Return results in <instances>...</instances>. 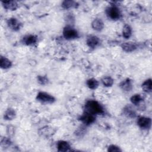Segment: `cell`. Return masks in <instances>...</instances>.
<instances>
[{"label":"cell","instance_id":"cell-1","mask_svg":"<svg viewBox=\"0 0 152 152\" xmlns=\"http://www.w3.org/2000/svg\"><path fill=\"white\" fill-rule=\"evenodd\" d=\"M85 110L86 113L92 115L102 114L103 113V109L99 103L95 100H88L85 104Z\"/></svg>","mask_w":152,"mask_h":152},{"label":"cell","instance_id":"cell-2","mask_svg":"<svg viewBox=\"0 0 152 152\" xmlns=\"http://www.w3.org/2000/svg\"><path fill=\"white\" fill-rule=\"evenodd\" d=\"M36 99L38 101L43 103H46V104L52 103L55 100V99L53 96H52L51 94L48 93L43 92V91H40L37 94Z\"/></svg>","mask_w":152,"mask_h":152},{"label":"cell","instance_id":"cell-3","mask_svg":"<svg viewBox=\"0 0 152 152\" xmlns=\"http://www.w3.org/2000/svg\"><path fill=\"white\" fill-rule=\"evenodd\" d=\"M63 36L66 39L71 40L76 39L78 36L77 31L71 26H66L63 30Z\"/></svg>","mask_w":152,"mask_h":152},{"label":"cell","instance_id":"cell-4","mask_svg":"<svg viewBox=\"0 0 152 152\" xmlns=\"http://www.w3.org/2000/svg\"><path fill=\"white\" fill-rule=\"evenodd\" d=\"M106 15L112 20H118L121 17V12L115 6H111L108 7L106 10Z\"/></svg>","mask_w":152,"mask_h":152},{"label":"cell","instance_id":"cell-5","mask_svg":"<svg viewBox=\"0 0 152 152\" xmlns=\"http://www.w3.org/2000/svg\"><path fill=\"white\" fill-rule=\"evenodd\" d=\"M138 125L142 129H149L151 125V119L148 117L140 116L137 120Z\"/></svg>","mask_w":152,"mask_h":152},{"label":"cell","instance_id":"cell-6","mask_svg":"<svg viewBox=\"0 0 152 152\" xmlns=\"http://www.w3.org/2000/svg\"><path fill=\"white\" fill-rule=\"evenodd\" d=\"M8 26L12 30L17 31L21 27V23L15 18H10L7 21Z\"/></svg>","mask_w":152,"mask_h":152},{"label":"cell","instance_id":"cell-7","mask_svg":"<svg viewBox=\"0 0 152 152\" xmlns=\"http://www.w3.org/2000/svg\"><path fill=\"white\" fill-rule=\"evenodd\" d=\"M95 119L96 118L94 115L86 112L80 118V120L86 125H90L93 123L95 121Z\"/></svg>","mask_w":152,"mask_h":152},{"label":"cell","instance_id":"cell-8","mask_svg":"<svg viewBox=\"0 0 152 152\" xmlns=\"http://www.w3.org/2000/svg\"><path fill=\"white\" fill-rule=\"evenodd\" d=\"M37 41V38L36 36L29 34L24 36L23 39V42L26 45H33L36 43Z\"/></svg>","mask_w":152,"mask_h":152},{"label":"cell","instance_id":"cell-9","mask_svg":"<svg viewBox=\"0 0 152 152\" xmlns=\"http://www.w3.org/2000/svg\"><path fill=\"white\" fill-rule=\"evenodd\" d=\"M100 43L99 39L96 36H91L87 39V45L91 48H96Z\"/></svg>","mask_w":152,"mask_h":152},{"label":"cell","instance_id":"cell-10","mask_svg":"<svg viewBox=\"0 0 152 152\" xmlns=\"http://www.w3.org/2000/svg\"><path fill=\"white\" fill-rule=\"evenodd\" d=\"M2 4L5 9L8 10H15L17 8V3L14 1H4Z\"/></svg>","mask_w":152,"mask_h":152},{"label":"cell","instance_id":"cell-11","mask_svg":"<svg viewBox=\"0 0 152 152\" xmlns=\"http://www.w3.org/2000/svg\"><path fill=\"white\" fill-rule=\"evenodd\" d=\"M91 26L94 30L96 31H101L103 28L104 24L100 18H96L93 21Z\"/></svg>","mask_w":152,"mask_h":152},{"label":"cell","instance_id":"cell-12","mask_svg":"<svg viewBox=\"0 0 152 152\" xmlns=\"http://www.w3.org/2000/svg\"><path fill=\"white\" fill-rule=\"evenodd\" d=\"M57 148L59 151H67L70 149V145L65 141H59L57 143Z\"/></svg>","mask_w":152,"mask_h":152},{"label":"cell","instance_id":"cell-13","mask_svg":"<svg viewBox=\"0 0 152 152\" xmlns=\"http://www.w3.org/2000/svg\"><path fill=\"white\" fill-rule=\"evenodd\" d=\"M120 87L121 88L126 91H130L132 88V81L129 79L126 78L124 81H123L121 84H120Z\"/></svg>","mask_w":152,"mask_h":152},{"label":"cell","instance_id":"cell-14","mask_svg":"<svg viewBox=\"0 0 152 152\" xmlns=\"http://www.w3.org/2000/svg\"><path fill=\"white\" fill-rule=\"evenodd\" d=\"M122 49L126 52H131L135 50L137 48L136 45L132 42H126L122 45Z\"/></svg>","mask_w":152,"mask_h":152},{"label":"cell","instance_id":"cell-15","mask_svg":"<svg viewBox=\"0 0 152 152\" xmlns=\"http://www.w3.org/2000/svg\"><path fill=\"white\" fill-rule=\"evenodd\" d=\"M151 86H152L151 79L149 78L143 82V83L142 84V88L144 90V91L147 93H151Z\"/></svg>","mask_w":152,"mask_h":152},{"label":"cell","instance_id":"cell-16","mask_svg":"<svg viewBox=\"0 0 152 152\" xmlns=\"http://www.w3.org/2000/svg\"><path fill=\"white\" fill-rule=\"evenodd\" d=\"M12 63L10 60L5 57L1 56L0 58V66L3 69H7L11 67Z\"/></svg>","mask_w":152,"mask_h":152},{"label":"cell","instance_id":"cell-17","mask_svg":"<svg viewBox=\"0 0 152 152\" xmlns=\"http://www.w3.org/2000/svg\"><path fill=\"white\" fill-rule=\"evenodd\" d=\"M15 116V112L13 109H8L4 114V118L7 120H12Z\"/></svg>","mask_w":152,"mask_h":152},{"label":"cell","instance_id":"cell-18","mask_svg":"<svg viewBox=\"0 0 152 152\" xmlns=\"http://www.w3.org/2000/svg\"><path fill=\"white\" fill-rule=\"evenodd\" d=\"M132 34V29L130 26L128 24H125L122 30V35L125 39H128L130 37Z\"/></svg>","mask_w":152,"mask_h":152},{"label":"cell","instance_id":"cell-19","mask_svg":"<svg viewBox=\"0 0 152 152\" xmlns=\"http://www.w3.org/2000/svg\"><path fill=\"white\" fill-rule=\"evenodd\" d=\"M86 84L88 87L90 89H96L99 86V83L97 80L93 78L87 80Z\"/></svg>","mask_w":152,"mask_h":152},{"label":"cell","instance_id":"cell-20","mask_svg":"<svg viewBox=\"0 0 152 152\" xmlns=\"http://www.w3.org/2000/svg\"><path fill=\"white\" fill-rule=\"evenodd\" d=\"M131 102L132 104H135V105H138L143 100L142 97L141 96V94H136L133 95L131 97Z\"/></svg>","mask_w":152,"mask_h":152},{"label":"cell","instance_id":"cell-21","mask_svg":"<svg viewBox=\"0 0 152 152\" xmlns=\"http://www.w3.org/2000/svg\"><path fill=\"white\" fill-rule=\"evenodd\" d=\"M62 7L64 9H69L76 7V2L73 1H64L62 3Z\"/></svg>","mask_w":152,"mask_h":152},{"label":"cell","instance_id":"cell-22","mask_svg":"<svg viewBox=\"0 0 152 152\" xmlns=\"http://www.w3.org/2000/svg\"><path fill=\"white\" fill-rule=\"evenodd\" d=\"M102 82L104 86L110 87L113 84V80L109 76H106L102 79Z\"/></svg>","mask_w":152,"mask_h":152},{"label":"cell","instance_id":"cell-23","mask_svg":"<svg viewBox=\"0 0 152 152\" xmlns=\"http://www.w3.org/2000/svg\"><path fill=\"white\" fill-rule=\"evenodd\" d=\"M124 113L128 117H134L135 116V112L131 106H126L124 108Z\"/></svg>","mask_w":152,"mask_h":152},{"label":"cell","instance_id":"cell-24","mask_svg":"<svg viewBox=\"0 0 152 152\" xmlns=\"http://www.w3.org/2000/svg\"><path fill=\"white\" fill-rule=\"evenodd\" d=\"M37 81L42 85H45L48 83V79L46 76L39 75L37 77Z\"/></svg>","mask_w":152,"mask_h":152},{"label":"cell","instance_id":"cell-25","mask_svg":"<svg viewBox=\"0 0 152 152\" xmlns=\"http://www.w3.org/2000/svg\"><path fill=\"white\" fill-rule=\"evenodd\" d=\"M107 151L110 152H115V151H121V150L119 148V147L115 145H110L108 147Z\"/></svg>","mask_w":152,"mask_h":152}]
</instances>
